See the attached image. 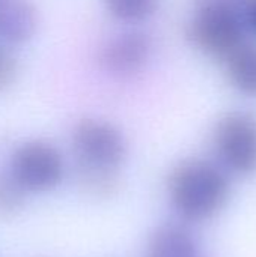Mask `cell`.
<instances>
[{"instance_id": "6da1fadb", "label": "cell", "mask_w": 256, "mask_h": 257, "mask_svg": "<svg viewBox=\"0 0 256 257\" xmlns=\"http://www.w3.org/2000/svg\"><path fill=\"white\" fill-rule=\"evenodd\" d=\"M169 197L177 212L190 221L214 217L226 203L229 181L225 172L205 160H186L169 176Z\"/></svg>"}, {"instance_id": "7a4b0ae2", "label": "cell", "mask_w": 256, "mask_h": 257, "mask_svg": "<svg viewBox=\"0 0 256 257\" xmlns=\"http://www.w3.org/2000/svg\"><path fill=\"white\" fill-rule=\"evenodd\" d=\"M246 24L238 11L208 0H193L187 24L189 42L201 53L223 62L246 42Z\"/></svg>"}, {"instance_id": "3957f363", "label": "cell", "mask_w": 256, "mask_h": 257, "mask_svg": "<svg viewBox=\"0 0 256 257\" xmlns=\"http://www.w3.org/2000/svg\"><path fill=\"white\" fill-rule=\"evenodd\" d=\"M213 143L220 163L238 175L256 173V116L229 111L219 119Z\"/></svg>"}, {"instance_id": "277c9868", "label": "cell", "mask_w": 256, "mask_h": 257, "mask_svg": "<svg viewBox=\"0 0 256 257\" xmlns=\"http://www.w3.org/2000/svg\"><path fill=\"white\" fill-rule=\"evenodd\" d=\"M72 148L75 163L119 170L127 158L124 134L112 123L84 117L74 126Z\"/></svg>"}, {"instance_id": "5b68a950", "label": "cell", "mask_w": 256, "mask_h": 257, "mask_svg": "<svg viewBox=\"0 0 256 257\" xmlns=\"http://www.w3.org/2000/svg\"><path fill=\"white\" fill-rule=\"evenodd\" d=\"M63 158L50 143L41 140L18 146L11 158L9 173L27 193H44L56 188L63 178Z\"/></svg>"}, {"instance_id": "8992f818", "label": "cell", "mask_w": 256, "mask_h": 257, "mask_svg": "<svg viewBox=\"0 0 256 257\" xmlns=\"http://www.w3.org/2000/svg\"><path fill=\"white\" fill-rule=\"evenodd\" d=\"M152 54V39L146 32L127 30L110 38L98 53L100 68L118 78L140 72Z\"/></svg>"}, {"instance_id": "52a82bcc", "label": "cell", "mask_w": 256, "mask_h": 257, "mask_svg": "<svg viewBox=\"0 0 256 257\" xmlns=\"http://www.w3.org/2000/svg\"><path fill=\"white\" fill-rule=\"evenodd\" d=\"M38 29V14L30 0H0V41L24 44Z\"/></svg>"}, {"instance_id": "ba28073f", "label": "cell", "mask_w": 256, "mask_h": 257, "mask_svg": "<svg viewBox=\"0 0 256 257\" xmlns=\"http://www.w3.org/2000/svg\"><path fill=\"white\" fill-rule=\"evenodd\" d=\"M146 257H204V254L189 230L167 224L160 227L149 239Z\"/></svg>"}, {"instance_id": "9c48e42d", "label": "cell", "mask_w": 256, "mask_h": 257, "mask_svg": "<svg viewBox=\"0 0 256 257\" xmlns=\"http://www.w3.org/2000/svg\"><path fill=\"white\" fill-rule=\"evenodd\" d=\"M225 72L235 90L256 98V45L247 41L232 51L225 60Z\"/></svg>"}, {"instance_id": "30bf717a", "label": "cell", "mask_w": 256, "mask_h": 257, "mask_svg": "<svg viewBox=\"0 0 256 257\" xmlns=\"http://www.w3.org/2000/svg\"><path fill=\"white\" fill-rule=\"evenodd\" d=\"M75 179L78 187L94 199H110L121 188L119 170L113 169L75 163Z\"/></svg>"}, {"instance_id": "8fae6325", "label": "cell", "mask_w": 256, "mask_h": 257, "mask_svg": "<svg viewBox=\"0 0 256 257\" xmlns=\"http://www.w3.org/2000/svg\"><path fill=\"white\" fill-rule=\"evenodd\" d=\"M104 6L115 20L134 24L151 18L157 12L160 0H104Z\"/></svg>"}, {"instance_id": "7c38bea8", "label": "cell", "mask_w": 256, "mask_h": 257, "mask_svg": "<svg viewBox=\"0 0 256 257\" xmlns=\"http://www.w3.org/2000/svg\"><path fill=\"white\" fill-rule=\"evenodd\" d=\"M26 193L9 172L0 173V220H11L23 211Z\"/></svg>"}, {"instance_id": "4fadbf2b", "label": "cell", "mask_w": 256, "mask_h": 257, "mask_svg": "<svg viewBox=\"0 0 256 257\" xmlns=\"http://www.w3.org/2000/svg\"><path fill=\"white\" fill-rule=\"evenodd\" d=\"M18 74V62L15 56L0 44V92L11 87Z\"/></svg>"}, {"instance_id": "5bb4252c", "label": "cell", "mask_w": 256, "mask_h": 257, "mask_svg": "<svg viewBox=\"0 0 256 257\" xmlns=\"http://www.w3.org/2000/svg\"><path fill=\"white\" fill-rule=\"evenodd\" d=\"M243 20H244L246 29L256 35V0H249L243 14Z\"/></svg>"}, {"instance_id": "9a60e30c", "label": "cell", "mask_w": 256, "mask_h": 257, "mask_svg": "<svg viewBox=\"0 0 256 257\" xmlns=\"http://www.w3.org/2000/svg\"><path fill=\"white\" fill-rule=\"evenodd\" d=\"M208 2H216V3H220V5L229 6V8H232V9L238 11L240 14H244L246 5L249 3V0H208Z\"/></svg>"}]
</instances>
